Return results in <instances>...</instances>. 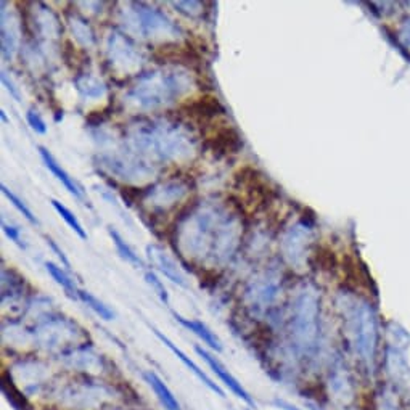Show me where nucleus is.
I'll use <instances>...</instances> for the list:
<instances>
[{
	"mask_svg": "<svg viewBox=\"0 0 410 410\" xmlns=\"http://www.w3.org/2000/svg\"><path fill=\"white\" fill-rule=\"evenodd\" d=\"M328 391L333 401L341 404L343 407H348L355 401L354 381L351 380L346 367L341 362L332 367L330 376H328Z\"/></svg>",
	"mask_w": 410,
	"mask_h": 410,
	"instance_id": "f8f14e48",
	"label": "nucleus"
},
{
	"mask_svg": "<svg viewBox=\"0 0 410 410\" xmlns=\"http://www.w3.org/2000/svg\"><path fill=\"white\" fill-rule=\"evenodd\" d=\"M187 193V187L179 182H167L164 185L156 187L153 192H150V202L155 209L164 211V209L171 208L172 204L179 202Z\"/></svg>",
	"mask_w": 410,
	"mask_h": 410,
	"instance_id": "f3484780",
	"label": "nucleus"
},
{
	"mask_svg": "<svg viewBox=\"0 0 410 410\" xmlns=\"http://www.w3.org/2000/svg\"><path fill=\"white\" fill-rule=\"evenodd\" d=\"M39 152H41L42 160H44V163L47 166V169L50 171L52 174L55 176L57 179L63 183L64 188H66V190L69 193H71V195L76 197V198H83V192H80V188H79L78 183L74 182L73 177L69 176L68 172L64 171L63 167L57 163V160L53 158V155L50 152H48V150L45 147H39Z\"/></svg>",
	"mask_w": 410,
	"mask_h": 410,
	"instance_id": "6ab92c4d",
	"label": "nucleus"
},
{
	"mask_svg": "<svg viewBox=\"0 0 410 410\" xmlns=\"http://www.w3.org/2000/svg\"><path fill=\"white\" fill-rule=\"evenodd\" d=\"M129 145L140 156L161 161L185 160L195 152V140L179 124L156 121L134 127Z\"/></svg>",
	"mask_w": 410,
	"mask_h": 410,
	"instance_id": "f03ea898",
	"label": "nucleus"
},
{
	"mask_svg": "<svg viewBox=\"0 0 410 410\" xmlns=\"http://www.w3.org/2000/svg\"><path fill=\"white\" fill-rule=\"evenodd\" d=\"M47 243H48V245H50V248H52V250L57 253V256L62 259V262L64 264V267H69V261H68V257H66V256H64V253H63V251L60 250V246H58V245L55 243V241H53L52 239H47Z\"/></svg>",
	"mask_w": 410,
	"mask_h": 410,
	"instance_id": "e433bc0d",
	"label": "nucleus"
},
{
	"mask_svg": "<svg viewBox=\"0 0 410 410\" xmlns=\"http://www.w3.org/2000/svg\"><path fill=\"white\" fill-rule=\"evenodd\" d=\"M278 295L277 278L264 275L253 282L246 290V303L253 311L262 312L271 306Z\"/></svg>",
	"mask_w": 410,
	"mask_h": 410,
	"instance_id": "9b49d317",
	"label": "nucleus"
},
{
	"mask_svg": "<svg viewBox=\"0 0 410 410\" xmlns=\"http://www.w3.org/2000/svg\"><path fill=\"white\" fill-rule=\"evenodd\" d=\"M346 332L355 358L369 375H374L376 349H379V327L375 312L365 301L344 299L341 303Z\"/></svg>",
	"mask_w": 410,
	"mask_h": 410,
	"instance_id": "20e7f679",
	"label": "nucleus"
},
{
	"mask_svg": "<svg viewBox=\"0 0 410 410\" xmlns=\"http://www.w3.org/2000/svg\"><path fill=\"white\" fill-rule=\"evenodd\" d=\"M153 332H155V334H156V337H158V339H160V341H161V343H163V344H166V346H167V348H169V351H171V353H172V354H174V355H176V358H177V359H179V360H181V362H182L183 365H185V367H187V369H188V370H190L193 375H195V376H197V379H198V380H202V381L204 383V385H206V386L209 388V390H211L213 393H215V395H219L220 397H224V391H222V390H220V388H219L218 385H215V383H214V381H213L211 379H209V376H208L206 374H204V372H203L202 369H199V367H198V365H197L195 362H193V360H192L190 358H188V355H187L185 353H182V349H179V348H177V346H176V344H174V343H172L169 338H167V337H164V334H163V333H161L160 330H153Z\"/></svg>",
	"mask_w": 410,
	"mask_h": 410,
	"instance_id": "dca6fc26",
	"label": "nucleus"
},
{
	"mask_svg": "<svg viewBox=\"0 0 410 410\" xmlns=\"http://www.w3.org/2000/svg\"><path fill=\"white\" fill-rule=\"evenodd\" d=\"M26 120H28V124L31 126V129L37 134H45L47 132V126H45V121L42 120L41 113L37 110H28L26 113Z\"/></svg>",
	"mask_w": 410,
	"mask_h": 410,
	"instance_id": "2f4dec72",
	"label": "nucleus"
},
{
	"mask_svg": "<svg viewBox=\"0 0 410 410\" xmlns=\"http://www.w3.org/2000/svg\"><path fill=\"white\" fill-rule=\"evenodd\" d=\"M176 320L187 328V330H190L192 333H195L199 339H203V343H206L209 348L214 349V351H222V344H220L219 338L215 337V334L209 330V328L204 325L203 322L199 320H190V319H185V317H182L179 314H174Z\"/></svg>",
	"mask_w": 410,
	"mask_h": 410,
	"instance_id": "412c9836",
	"label": "nucleus"
},
{
	"mask_svg": "<svg viewBox=\"0 0 410 410\" xmlns=\"http://www.w3.org/2000/svg\"><path fill=\"white\" fill-rule=\"evenodd\" d=\"M78 90L87 99H101L106 94V85L92 74H79L76 78Z\"/></svg>",
	"mask_w": 410,
	"mask_h": 410,
	"instance_id": "4be33fe9",
	"label": "nucleus"
},
{
	"mask_svg": "<svg viewBox=\"0 0 410 410\" xmlns=\"http://www.w3.org/2000/svg\"><path fill=\"white\" fill-rule=\"evenodd\" d=\"M192 78L182 69H156L143 74L127 92V100L140 110H158L174 104L190 90Z\"/></svg>",
	"mask_w": 410,
	"mask_h": 410,
	"instance_id": "7ed1b4c3",
	"label": "nucleus"
},
{
	"mask_svg": "<svg viewBox=\"0 0 410 410\" xmlns=\"http://www.w3.org/2000/svg\"><path fill=\"white\" fill-rule=\"evenodd\" d=\"M83 330H79L76 323L63 319V317H50L36 327L34 341L45 351H64L71 353L76 348H73L74 343L79 341L83 337Z\"/></svg>",
	"mask_w": 410,
	"mask_h": 410,
	"instance_id": "6e6552de",
	"label": "nucleus"
},
{
	"mask_svg": "<svg viewBox=\"0 0 410 410\" xmlns=\"http://www.w3.org/2000/svg\"><path fill=\"white\" fill-rule=\"evenodd\" d=\"M52 206L55 208V211L62 215V219L64 220V222H66L69 225V227H71L74 232H76V234L80 236V239L87 240V232L84 230L83 224L79 222V219L76 218V215H74L71 211H69V209L66 206H64V204H62L60 202H58V199H52Z\"/></svg>",
	"mask_w": 410,
	"mask_h": 410,
	"instance_id": "c85d7f7f",
	"label": "nucleus"
},
{
	"mask_svg": "<svg viewBox=\"0 0 410 410\" xmlns=\"http://www.w3.org/2000/svg\"><path fill=\"white\" fill-rule=\"evenodd\" d=\"M145 376V381L148 383L150 388H152L153 393L158 397V401L161 402V406H163L166 410H182L179 401H177L174 393H172L169 388H167L166 383L160 379L158 375L155 374V372H145L143 374Z\"/></svg>",
	"mask_w": 410,
	"mask_h": 410,
	"instance_id": "aec40b11",
	"label": "nucleus"
},
{
	"mask_svg": "<svg viewBox=\"0 0 410 410\" xmlns=\"http://www.w3.org/2000/svg\"><path fill=\"white\" fill-rule=\"evenodd\" d=\"M172 5H174L176 8H179V10H183V8H187L185 12V15H188V16H198L199 13H202V3L199 2H172Z\"/></svg>",
	"mask_w": 410,
	"mask_h": 410,
	"instance_id": "f704fd0d",
	"label": "nucleus"
},
{
	"mask_svg": "<svg viewBox=\"0 0 410 410\" xmlns=\"http://www.w3.org/2000/svg\"><path fill=\"white\" fill-rule=\"evenodd\" d=\"M2 229H3L5 234H7L8 239L13 241V243H16L20 248H26L23 239H21L20 229H16V227H13V225L7 224V222H5V220H2Z\"/></svg>",
	"mask_w": 410,
	"mask_h": 410,
	"instance_id": "72a5a7b5",
	"label": "nucleus"
},
{
	"mask_svg": "<svg viewBox=\"0 0 410 410\" xmlns=\"http://www.w3.org/2000/svg\"><path fill=\"white\" fill-rule=\"evenodd\" d=\"M0 116H2V121H3V122H8V120H7V115H5V111H3V110L0 111Z\"/></svg>",
	"mask_w": 410,
	"mask_h": 410,
	"instance_id": "ea45409f",
	"label": "nucleus"
},
{
	"mask_svg": "<svg viewBox=\"0 0 410 410\" xmlns=\"http://www.w3.org/2000/svg\"><path fill=\"white\" fill-rule=\"evenodd\" d=\"M45 269H47V272L52 275L53 280H55V282H57L58 285H62V287H63L64 290H66V293H68V295L76 296V298H78V291H79V290L76 288V285H74L73 280L68 277L66 272H64L62 267L55 266V264H53V262H47V264H45Z\"/></svg>",
	"mask_w": 410,
	"mask_h": 410,
	"instance_id": "c756f323",
	"label": "nucleus"
},
{
	"mask_svg": "<svg viewBox=\"0 0 410 410\" xmlns=\"http://www.w3.org/2000/svg\"><path fill=\"white\" fill-rule=\"evenodd\" d=\"M2 84L5 85V87H7V90L10 92V95H12L15 100H18V101H21V95H20V92H18V89H16V87H15L13 80H12V79H8V76H7V73H2Z\"/></svg>",
	"mask_w": 410,
	"mask_h": 410,
	"instance_id": "c9c22d12",
	"label": "nucleus"
},
{
	"mask_svg": "<svg viewBox=\"0 0 410 410\" xmlns=\"http://www.w3.org/2000/svg\"><path fill=\"white\" fill-rule=\"evenodd\" d=\"M374 407L375 410H409L404 397L390 388H383L376 393L374 397Z\"/></svg>",
	"mask_w": 410,
	"mask_h": 410,
	"instance_id": "5701e85b",
	"label": "nucleus"
},
{
	"mask_svg": "<svg viewBox=\"0 0 410 410\" xmlns=\"http://www.w3.org/2000/svg\"><path fill=\"white\" fill-rule=\"evenodd\" d=\"M224 113V108L220 106L218 99H211V97H204V99H199L197 104H192L188 106V115H193L198 120H209V118H214Z\"/></svg>",
	"mask_w": 410,
	"mask_h": 410,
	"instance_id": "b1692460",
	"label": "nucleus"
},
{
	"mask_svg": "<svg viewBox=\"0 0 410 410\" xmlns=\"http://www.w3.org/2000/svg\"><path fill=\"white\" fill-rule=\"evenodd\" d=\"M108 232H110V236L113 239V243H115L118 253H120L122 259H126L127 262L134 264L136 267H143V261L142 259L139 257V255H136V251L132 250L131 246H129L126 241L122 240V236L118 234V230H115L113 227L108 229Z\"/></svg>",
	"mask_w": 410,
	"mask_h": 410,
	"instance_id": "bb28decb",
	"label": "nucleus"
},
{
	"mask_svg": "<svg viewBox=\"0 0 410 410\" xmlns=\"http://www.w3.org/2000/svg\"><path fill=\"white\" fill-rule=\"evenodd\" d=\"M64 358L73 369L89 372V374H101L105 370V362L101 355L94 354L87 346L76 348L71 353L64 354Z\"/></svg>",
	"mask_w": 410,
	"mask_h": 410,
	"instance_id": "a211bd4d",
	"label": "nucleus"
},
{
	"mask_svg": "<svg viewBox=\"0 0 410 410\" xmlns=\"http://www.w3.org/2000/svg\"><path fill=\"white\" fill-rule=\"evenodd\" d=\"M147 255L152 266H155L158 271L177 285L181 287H187L185 282V275L181 271V267L177 266V262L174 261V257L163 250V248L156 246V245H150L147 246Z\"/></svg>",
	"mask_w": 410,
	"mask_h": 410,
	"instance_id": "4468645a",
	"label": "nucleus"
},
{
	"mask_svg": "<svg viewBox=\"0 0 410 410\" xmlns=\"http://www.w3.org/2000/svg\"><path fill=\"white\" fill-rule=\"evenodd\" d=\"M8 376L15 383V386L24 395H34L39 393L42 386L48 380L47 369L41 362H20L13 367L12 372H8Z\"/></svg>",
	"mask_w": 410,
	"mask_h": 410,
	"instance_id": "9d476101",
	"label": "nucleus"
},
{
	"mask_svg": "<svg viewBox=\"0 0 410 410\" xmlns=\"http://www.w3.org/2000/svg\"><path fill=\"white\" fill-rule=\"evenodd\" d=\"M106 55L113 68L120 69L122 73L136 71L143 62L142 50L127 36L118 31H113L108 37Z\"/></svg>",
	"mask_w": 410,
	"mask_h": 410,
	"instance_id": "1a4fd4ad",
	"label": "nucleus"
},
{
	"mask_svg": "<svg viewBox=\"0 0 410 410\" xmlns=\"http://www.w3.org/2000/svg\"><path fill=\"white\" fill-rule=\"evenodd\" d=\"M320 307L314 291L304 290L295 299L290 314L291 348L301 359H312L319 349Z\"/></svg>",
	"mask_w": 410,
	"mask_h": 410,
	"instance_id": "39448f33",
	"label": "nucleus"
},
{
	"mask_svg": "<svg viewBox=\"0 0 410 410\" xmlns=\"http://www.w3.org/2000/svg\"><path fill=\"white\" fill-rule=\"evenodd\" d=\"M24 287V278L20 277L18 274L13 271H2V299H7L10 296V301L20 299L21 293H23Z\"/></svg>",
	"mask_w": 410,
	"mask_h": 410,
	"instance_id": "393cba45",
	"label": "nucleus"
},
{
	"mask_svg": "<svg viewBox=\"0 0 410 410\" xmlns=\"http://www.w3.org/2000/svg\"><path fill=\"white\" fill-rule=\"evenodd\" d=\"M195 351L199 354V358H203L204 360H206V364H208L209 367H211L214 374L219 376L220 381H222L224 385L227 386L229 390H230L232 393H234V395H235L236 397H240L241 401H245L246 404H250L251 407L255 406V401H253V397L250 396V393H248V391L245 390V388L241 386V383H240L239 380H236L235 376L232 375L230 372H229L227 369H225V367H224L222 364H220L218 359L214 358L213 354H209L206 349H203V348H199V346H197Z\"/></svg>",
	"mask_w": 410,
	"mask_h": 410,
	"instance_id": "ddd939ff",
	"label": "nucleus"
},
{
	"mask_svg": "<svg viewBox=\"0 0 410 410\" xmlns=\"http://www.w3.org/2000/svg\"><path fill=\"white\" fill-rule=\"evenodd\" d=\"M69 28H71L74 37H76V41L80 45L92 47L95 44L94 31H92L87 21L84 18H80V16H71V18H69Z\"/></svg>",
	"mask_w": 410,
	"mask_h": 410,
	"instance_id": "a878e982",
	"label": "nucleus"
},
{
	"mask_svg": "<svg viewBox=\"0 0 410 410\" xmlns=\"http://www.w3.org/2000/svg\"><path fill=\"white\" fill-rule=\"evenodd\" d=\"M115 410H132V409H115Z\"/></svg>",
	"mask_w": 410,
	"mask_h": 410,
	"instance_id": "a19ab883",
	"label": "nucleus"
},
{
	"mask_svg": "<svg viewBox=\"0 0 410 410\" xmlns=\"http://www.w3.org/2000/svg\"><path fill=\"white\" fill-rule=\"evenodd\" d=\"M78 298L83 301L84 304H87L90 309L94 311L97 316H100L104 320H111L113 317H115V312H113L105 303H101L99 298H95L94 295L89 293V291L79 290L78 291Z\"/></svg>",
	"mask_w": 410,
	"mask_h": 410,
	"instance_id": "cd10ccee",
	"label": "nucleus"
},
{
	"mask_svg": "<svg viewBox=\"0 0 410 410\" xmlns=\"http://www.w3.org/2000/svg\"><path fill=\"white\" fill-rule=\"evenodd\" d=\"M307 407H309L311 410H323L322 407L317 406V404H307Z\"/></svg>",
	"mask_w": 410,
	"mask_h": 410,
	"instance_id": "58836bf2",
	"label": "nucleus"
},
{
	"mask_svg": "<svg viewBox=\"0 0 410 410\" xmlns=\"http://www.w3.org/2000/svg\"><path fill=\"white\" fill-rule=\"evenodd\" d=\"M145 278H147V282L152 285L153 290L156 291V295L160 296V299L163 301V303H169V296H167V291L164 288V285L161 283V280H158V277L153 272H147L145 274Z\"/></svg>",
	"mask_w": 410,
	"mask_h": 410,
	"instance_id": "473e14b6",
	"label": "nucleus"
},
{
	"mask_svg": "<svg viewBox=\"0 0 410 410\" xmlns=\"http://www.w3.org/2000/svg\"><path fill=\"white\" fill-rule=\"evenodd\" d=\"M2 193H3L5 197H7V198L10 199V203H12L13 206H15L16 209H18V211H20L21 214H23L26 219L29 220L31 224H34V225L39 224V220H37L36 215L32 214L31 209H29L28 206H26V203L23 202V199H21L18 195H15V193H13L12 190H10V188H8L7 185H2Z\"/></svg>",
	"mask_w": 410,
	"mask_h": 410,
	"instance_id": "7c9ffc66",
	"label": "nucleus"
},
{
	"mask_svg": "<svg viewBox=\"0 0 410 410\" xmlns=\"http://www.w3.org/2000/svg\"><path fill=\"white\" fill-rule=\"evenodd\" d=\"M239 219L218 204H203L179 225V245L187 256L225 262L239 246Z\"/></svg>",
	"mask_w": 410,
	"mask_h": 410,
	"instance_id": "f257e3e1",
	"label": "nucleus"
},
{
	"mask_svg": "<svg viewBox=\"0 0 410 410\" xmlns=\"http://www.w3.org/2000/svg\"><path fill=\"white\" fill-rule=\"evenodd\" d=\"M20 45V24L12 12H7L2 5V55L5 60H12Z\"/></svg>",
	"mask_w": 410,
	"mask_h": 410,
	"instance_id": "2eb2a0df",
	"label": "nucleus"
},
{
	"mask_svg": "<svg viewBox=\"0 0 410 410\" xmlns=\"http://www.w3.org/2000/svg\"><path fill=\"white\" fill-rule=\"evenodd\" d=\"M122 23L126 29L140 37H176L179 34V26L174 24L167 16L158 8L148 7L145 3H127L126 10H122Z\"/></svg>",
	"mask_w": 410,
	"mask_h": 410,
	"instance_id": "423d86ee",
	"label": "nucleus"
},
{
	"mask_svg": "<svg viewBox=\"0 0 410 410\" xmlns=\"http://www.w3.org/2000/svg\"><path fill=\"white\" fill-rule=\"evenodd\" d=\"M274 406H275V407H278V409H282V410H301V409H298V407H295L293 404H290V402H287V401H283V399H275V401H274Z\"/></svg>",
	"mask_w": 410,
	"mask_h": 410,
	"instance_id": "4c0bfd02",
	"label": "nucleus"
},
{
	"mask_svg": "<svg viewBox=\"0 0 410 410\" xmlns=\"http://www.w3.org/2000/svg\"><path fill=\"white\" fill-rule=\"evenodd\" d=\"M63 407L71 410H99L113 401V391L106 385L76 381L66 385L57 395Z\"/></svg>",
	"mask_w": 410,
	"mask_h": 410,
	"instance_id": "0eeeda50",
	"label": "nucleus"
}]
</instances>
